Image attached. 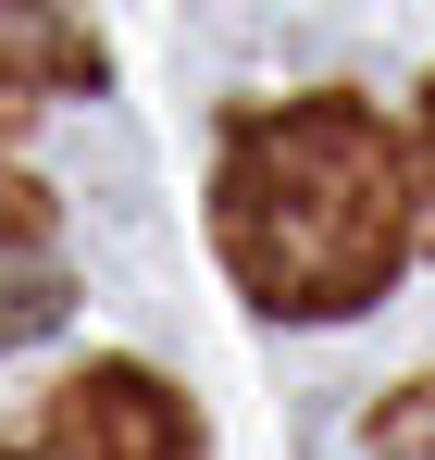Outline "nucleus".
I'll use <instances>...</instances> for the list:
<instances>
[{
  "label": "nucleus",
  "instance_id": "7ed1b4c3",
  "mask_svg": "<svg viewBox=\"0 0 435 460\" xmlns=\"http://www.w3.org/2000/svg\"><path fill=\"white\" fill-rule=\"evenodd\" d=\"M87 75H100V50H87L75 25H50V13H0V125L38 112L50 87H87Z\"/></svg>",
  "mask_w": 435,
  "mask_h": 460
},
{
  "label": "nucleus",
  "instance_id": "39448f33",
  "mask_svg": "<svg viewBox=\"0 0 435 460\" xmlns=\"http://www.w3.org/2000/svg\"><path fill=\"white\" fill-rule=\"evenodd\" d=\"M361 436H373V460H435V374H423V385H398Z\"/></svg>",
  "mask_w": 435,
  "mask_h": 460
},
{
  "label": "nucleus",
  "instance_id": "20e7f679",
  "mask_svg": "<svg viewBox=\"0 0 435 460\" xmlns=\"http://www.w3.org/2000/svg\"><path fill=\"white\" fill-rule=\"evenodd\" d=\"M63 311H75L63 261H25V249H0V349H25V336H50Z\"/></svg>",
  "mask_w": 435,
  "mask_h": 460
},
{
  "label": "nucleus",
  "instance_id": "f257e3e1",
  "mask_svg": "<svg viewBox=\"0 0 435 460\" xmlns=\"http://www.w3.org/2000/svg\"><path fill=\"white\" fill-rule=\"evenodd\" d=\"M212 249L274 323H349L411 261V150L361 100H287L224 137Z\"/></svg>",
  "mask_w": 435,
  "mask_h": 460
},
{
  "label": "nucleus",
  "instance_id": "0eeeda50",
  "mask_svg": "<svg viewBox=\"0 0 435 460\" xmlns=\"http://www.w3.org/2000/svg\"><path fill=\"white\" fill-rule=\"evenodd\" d=\"M38 212H50V199H38V174H13V162H0V249H13V236H38Z\"/></svg>",
  "mask_w": 435,
  "mask_h": 460
},
{
  "label": "nucleus",
  "instance_id": "f03ea898",
  "mask_svg": "<svg viewBox=\"0 0 435 460\" xmlns=\"http://www.w3.org/2000/svg\"><path fill=\"white\" fill-rule=\"evenodd\" d=\"M38 460H187V398L138 361H100L50 398V436Z\"/></svg>",
  "mask_w": 435,
  "mask_h": 460
},
{
  "label": "nucleus",
  "instance_id": "423d86ee",
  "mask_svg": "<svg viewBox=\"0 0 435 460\" xmlns=\"http://www.w3.org/2000/svg\"><path fill=\"white\" fill-rule=\"evenodd\" d=\"M411 199H423V236H435V75H423V125H411Z\"/></svg>",
  "mask_w": 435,
  "mask_h": 460
}]
</instances>
